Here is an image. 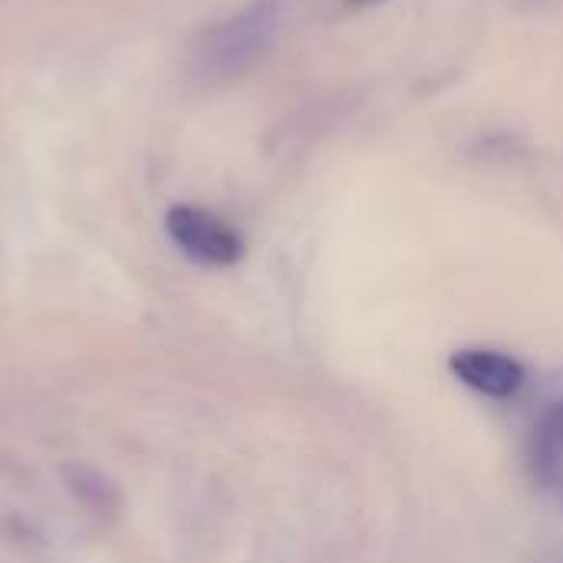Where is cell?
I'll return each mask as SVG.
<instances>
[{"label":"cell","mask_w":563,"mask_h":563,"mask_svg":"<svg viewBox=\"0 0 563 563\" xmlns=\"http://www.w3.org/2000/svg\"><path fill=\"white\" fill-rule=\"evenodd\" d=\"M531 465L538 478L563 492V399L551 402L531 435Z\"/></svg>","instance_id":"4"},{"label":"cell","mask_w":563,"mask_h":563,"mask_svg":"<svg viewBox=\"0 0 563 563\" xmlns=\"http://www.w3.org/2000/svg\"><path fill=\"white\" fill-rule=\"evenodd\" d=\"M165 231L191 261L205 267H231L244 254L241 234L224 218L195 205H175L165 214Z\"/></svg>","instance_id":"2"},{"label":"cell","mask_w":563,"mask_h":563,"mask_svg":"<svg viewBox=\"0 0 563 563\" xmlns=\"http://www.w3.org/2000/svg\"><path fill=\"white\" fill-rule=\"evenodd\" d=\"M284 23V0H251L228 20L208 26L195 49V69L208 79H234L254 69L274 46Z\"/></svg>","instance_id":"1"},{"label":"cell","mask_w":563,"mask_h":563,"mask_svg":"<svg viewBox=\"0 0 563 563\" xmlns=\"http://www.w3.org/2000/svg\"><path fill=\"white\" fill-rule=\"evenodd\" d=\"M449 369L462 386H468L488 399H511L521 393V386L528 379L521 360L508 356L505 350H492V346L455 350L449 360Z\"/></svg>","instance_id":"3"},{"label":"cell","mask_w":563,"mask_h":563,"mask_svg":"<svg viewBox=\"0 0 563 563\" xmlns=\"http://www.w3.org/2000/svg\"><path fill=\"white\" fill-rule=\"evenodd\" d=\"M353 7H369V3H383V0H350Z\"/></svg>","instance_id":"5"}]
</instances>
